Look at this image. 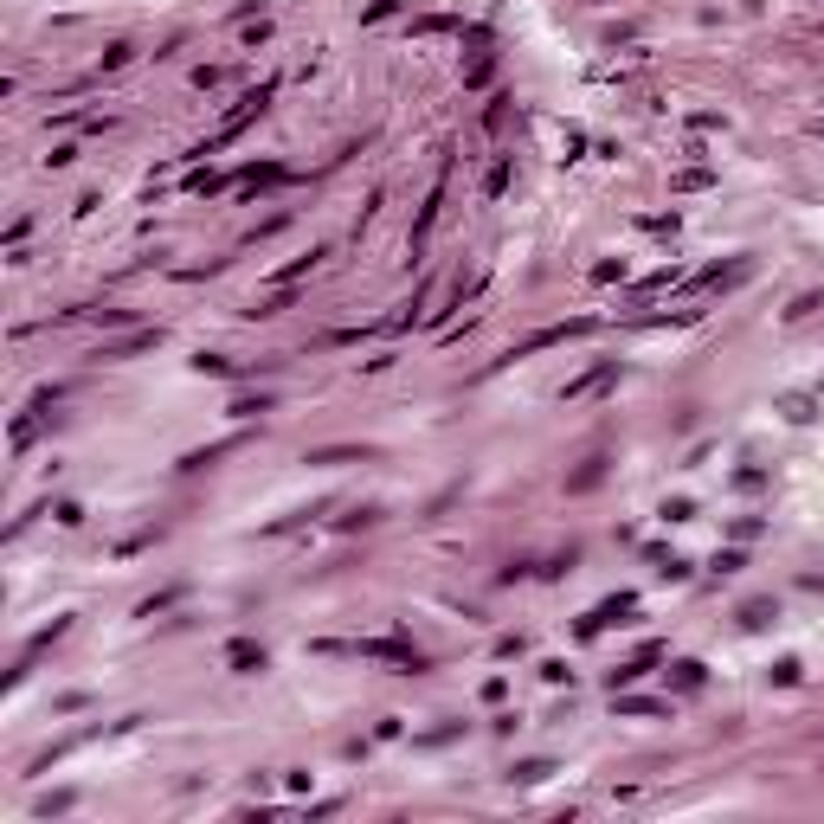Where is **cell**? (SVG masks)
<instances>
[{"instance_id": "6da1fadb", "label": "cell", "mask_w": 824, "mask_h": 824, "mask_svg": "<svg viewBox=\"0 0 824 824\" xmlns=\"http://www.w3.org/2000/svg\"><path fill=\"white\" fill-rule=\"evenodd\" d=\"M232 663H239V670H264V651H251V644L239 638V644H232Z\"/></svg>"}, {"instance_id": "7a4b0ae2", "label": "cell", "mask_w": 824, "mask_h": 824, "mask_svg": "<svg viewBox=\"0 0 824 824\" xmlns=\"http://www.w3.org/2000/svg\"><path fill=\"white\" fill-rule=\"evenodd\" d=\"M605 380H612V368H599V374H586V380H574V387H567V399H580V393H593V387H605Z\"/></svg>"}]
</instances>
